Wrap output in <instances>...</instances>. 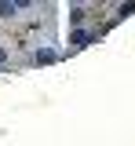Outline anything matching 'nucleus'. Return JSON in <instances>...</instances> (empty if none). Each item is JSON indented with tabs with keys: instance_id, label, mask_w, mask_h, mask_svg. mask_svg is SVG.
Listing matches in <instances>:
<instances>
[{
	"instance_id": "f257e3e1",
	"label": "nucleus",
	"mask_w": 135,
	"mask_h": 146,
	"mask_svg": "<svg viewBox=\"0 0 135 146\" xmlns=\"http://www.w3.org/2000/svg\"><path fill=\"white\" fill-rule=\"evenodd\" d=\"M88 40H91V33H84V29H80V33H73V36H69V44H73V48H84Z\"/></svg>"
},
{
	"instance_id": "f03ea898",
	"label": "nucleus",
	"mask_w": 135,
	"mask_h": 146,
	"mask_svg": "<svg viewBox=\"0 0 135 146\" xmlns=\"http://www.w3.org/2000/svg\"><path fill=\"white\" fill-rule=\"evenodd\" d=\"M29 4H0V15H15V11H26Z\"/></svg>"
},
{
	"instance_id": "7ed1b4c3",
	"label": "nucleus",
	"mask_w": 135,
	"mask_h": 146,
	"mask_svg": "<svg viewBox=\"0 0 135 146\" xmlns=\"http://www.w3.org/2000/svg\"><path fill=\"white\" fill-rule=\"evenodd\" d=\"M4 58H7V55H4V48H0V62H4Z\"/></svg>"
}]
</instances>
